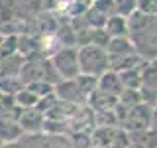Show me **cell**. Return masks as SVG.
Listing matches in <instances>:
<instances>
[{"instance_id":"obj_1","label":"cell","mask_w":157,"mask_h":148,"mask_svg":"<svg viewBox=\"0 0 157 148\" xmlns=\"http://www.w3.org/2000/svg\"><path fill=\"white\" fill-rule=\"evenodd\" d=\"M78 57V69L86 73V75L92 77H100L110 69V63H108V53L104 47L98 46H86L82 47L81 51L77 53Z\"/></svg>"},{"instance_id":"obj_2","label":"cell","mask_w":157,"mask_h":148,"mask_svg":"<svg viewBox=\"0 0 157 148\" xmlns=\"http://www.w3.org/2000/svg\"><path fill=\"white\" fill-rule=\"evenodd\" d=\"M98 91H102V93H106V95H110V97H120V93L124 91V87H122V83H120V77H118V73L116 71H112V69H108V71L104 73V75H100L98 77Z\"/></svg>"},{"instance_id":"obj_3","label":"cell","mask_w":157,"mask_h":148,"mask_svg":"<svg viewBox=\"0 0 157 148\" xmlns=\"http://www.w3.org/2000/svg\"><path fill=\"white\" fill-rule=\"evenodd\" d=\"M57 65H59V71L63 73V77H77L78 75V57L75 51L67 49L63 51L61 56L57 57Z\"/></svg>"},{"instance_id":"obj_4","label":"cell","mask_w":157,"mask_h":148,"mask_svg":"<svg viewBox=\"0 0 157 148\" xmlns=\"http://www.w3.org/2000/svg\"><path fill=\"white\" fill-rule=\"evenodd\" d=\"M106 53L108 56H130V53H136V47L128 36L110 38V42L106 43Z\"/></svg>"},{"instance_id":"obj_5","label":"cell","mask_w":157,"mask_h":148,"mask_svg":"<svg viewBox=\"0 0 157 148\" xmlns=\"http://www.w3.org/2000/svg\"><path fill=\"white\" fill-rule=\"evenodd\" d=\"M104 32L108 34V38H124L128 36V20L124 16H108L104 22Z\"/></svg>"},{"instance_id":"obj_6","label":"cell","mask_w":157,"mask_h":148,"mask_svg":"<svg viewBox=\"0 0 157 148\" xmlns=\"http://www.w3.org/2000/svg\"><path fill=\"white\" fill-rule=\"evenodd\" d=\"M118 77H120V83L124 89L137 91L141 87V69H126V71L118 73Z\"/></svg>"},{"instance_id":"obj_7","label":"cell","mask_w":157,"mask_h":148,"mask_svg":"<svg viewBox=\"0 0 157 148\" xmlns=\"http://www.w3.org/2000/svg\"><path fill=\"white\" fill-rule=\"evenodd\" d=\"M112 2H114V8H116L118 16L128 18L130 14H134L137 10V0H112Z\"/></svg>"},{"instance_id":"obj_8","label":"cell","mask_w":157,"mask_h":148,"mask_svg":"<svg viewBox=\"0 0 157 148\" xmlns=\"http://www.w3.org/2000/svg\"><path fill=\"white\" fill-rule=\"evenodd\" d=\"M118 101L124 103V107L128 109H134L141 103V97H140V91H132V89H124V91L120 93V97H118Z\"/></svg>"},{"instance_id":"obj_9","label":"cell","mask_w":157,"mask_h":148,"mask_svg":"<svg viewBox=\"0 0 157 148\" xmlns=\"http://www.w3.org/2000/svg\"><path fill=\"white\" fill-rule=\"evenodd\" d=\"M144 148H157V130L153 128H145V130L140 132V142Z\"/></svg>"},{"instance_id":"obj_10","label":"cell","mask_w":157,"mask_h":148,"mask_svg":"<svg viewBox=\"0 0 157 148\" xmlns=\"http://www.w3.org/2000/svg\"><path fill=\"white\" fill-rule=\"evenodd\" d=\"M137 12L157 16V0H137Z\"/></svg>"},{"instance_id":"obj_11","label":"cell","mask_w":157,"mask_h":148,"mask_svg":"<svg viewBox=\"0 0 157 148\" xmlns=\"http://www.w3.org/2000/svg\"><path fill=\"white\" fill-rule=\"evenodd\" d=\"M149 128L157 130V109H155V107H153V111H151V117H149Z\"/></svg>"},{"instance_id":"obj_12","label":"cell","mask_w":157,"mask_h":148,"mask_svg":"<svg viewBox=\"0 0 157 148\" xmlns=\"http://www.w3.org/2000/svg\"><path fill=\"white\" fill-rule=\"evenodd\" d=\"M153 107H155V109H157V99H155V105H153Z\"/></svg>"}]
</instances>
